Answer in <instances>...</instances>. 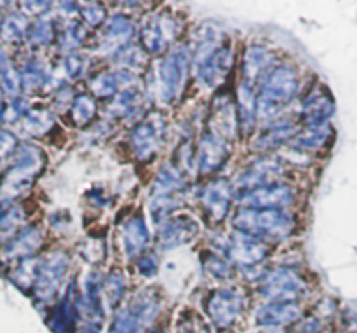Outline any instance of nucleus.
I'll use <instances>...</instances> for the list:
<instances>
[{
    "label": "nucleus",
    "mask_w": 357,
    "mask_h": 333,
    "mask_svg": "<svg viewBox=\"0 0 357 333\" xmlns=\"http://www.w3.org/2000/svg\"><path fill=\"white\" fill-rule=\"evenodd\" d=\"M96 112L98 107L94 98L89 94H79L70 107V117H72L73 124L84 128V126L93 122V119L96 117Z\"/></svg>",
    "instance_id": "f704fd0d"
},
{
    "label": "nucleus",
    "mask_w": 357,
    "mask_h": 333,
    "mask_svg": "<svg viewBox=\"0 0 357 333\" xmlns=\"http://www.w3.org/2000/svg\"><path fill=\"white\" fill-rule=\"evenodd\" d=\"M164 126L162 121L157 117H150L142 121L129 135L131 150L139 161H149L159 152L160 143H162Z\"/></svg>",
    "instance_id": "f8f14e48"
},
{
    "label": "nucleus",
    "mask_w": 357,
    "mask_h": 333,
    "mask_svg": "<svg viewBox=\"0 0 357 333\" xmlns=\"http://www.w3.org/2000/svg\"><path fill=\"white\" fill-rule=\"evenodd\" d=\"M302 309L298 304L268 302L257 311V323L264 328H282L300 320Z\"/></svg>",
    "instance_id": "aec40b11"
},
{
    "label": "nucleus",
    "mask_w": 357,
    "mask_h": 333,
    "mask_svg": "<svg viewBox=\"0 0 357 333\" xmlns=\"http://www.w3.org/2000/svg\"><path fill=\"white\" fill-rule=\"evenodd\" d=\"M185 187L183 170L173 164H167L157 173L153 180V195L178 194Z\"/></svg>",
    "instance_id": "bb28decb"
},
{
    "label": "nucleus",
    "mask_w": 357,
    "mask_h": 333,
    "mask_svg": "<svg viewBox=\"0 0 357 333\" xmlns=\"http://www.w3.org/2000/svg\"><path fill=\"white\" fill-rule=\"evenodd\" d=\"M17 149H20V145H17L16 136L6 129H0V164L9 159L10 156H14Z\"/></svg>",
    "instance_id": "a18cd8bd"
},
{
    "label": "nucleus",
    "mask_w": 357,
    "mask_h": 333,
    "mask_svg": "<svg viewBox=\"0 0 357 333\" xmlns=\"http://www.w3.org/2000/svg\"><path fill=\"white\" fill-rule=\"evenodd\" d=\"M282 175V164L275 159H261L251 164L234 182V187L239 194L257 191L267 185L278 184V178Z\"/></svg>",
    "instance_id": "4468645a"
},
{
    "label": "nucleus",
    "mask_w": 357,
    "mask_h": 333,
    "mask_svg": "<svg viewBox=\"0 0 357 333\" xmlns=\"http://www.w3.org/2000/svg\"><path fill=\"white\" fill-rule=\"evenodd\" d=\"M255 333H282V330L281 328H261V330H258Z\"/></svg>",
    "instance_id": "de8ad7c7"
},
{
    "label": "nucleus",
    "mask_w": 357,
    "mask_h": 333,
    "mask_svg": "<svg viewBox=\"0 0 357 333\" xmlns=\"http://www.w3.org/2000/svg\"><path fill=\"white\" fill-rule=\"evenodd\" d=\"M296 128L291 121H275L268 124L257 138L253 140L251 147L255 152H272L284 145L286 142H291L296 136Z\"/></svg>",
    "instance_id": "412c9836"
},
{
    "label": "nucleus",
    "mask_w": 357,
    "mask_h": 333,
    "mask_svg": "<svg viewBox=\"0 0 357 333\" xmlns=\"http://www.w3.org/2000/svg\"><path fill=\"white\" fill-rule=\"evenodd\" d=\"M295 333H316V332H312V330H298V332H295Z\"/></svg>",
    "instance_id": "8fccbe9b"
},
{
    "label": "nucleus",
    "mask_w": 357,
    "mask_h": 333,
    "mask_svg": "<svg viewBox=\"0 0 357 333\" xmlns=\"http://www.w3.org/2000/svg\"><path fill=\"white\" fill-rule=\"evenodd\" d=\"M328 138H330L328 126H312V128L296 133L295 138L291 140V145L293 149L300 150V152H314V150L323 149Z\"/></svg>",
    "instance_id": "c85d7f7f"
},
{
    "label": "nucleus",
    "mask_w": 357,
    "mask_h": 333,
    "mask_svg": "<svg viewBox=\"0 0 357 333\" xmlns=\"http://www.w3.org/2000/svg\"><path fill=\"white\" fill-rule=\"evenodd\" d=\"M26 222V212L21 205H10L0 213V244H7L13 241Z\"/></svg>",
    "instance_id": "a878e982"
},
{
    "label": "nucleus",
    "mask_w": 357,
    "mask_h": 333,
    "mask_svg": "<svg viewBox=\"0 0 357 333\" xmlns=\"http://www.w3.org/2000/svg\"><path fill=\"white\" fill-rule=\"evenodd\" d=\"M28 112H30V108H28L26 100H23V98H14V100L10 101L9 105H6L3 110L0 112V121L7 122V124H14V122L17 121H23L24 115H26Z\"/></svg>",
    "instance_id": "ea45409f"
},
{
    "label": "nucleus",
    "mask_w": 357,
    "mask_h": 333,
    "mask_svg": "<svg viewBox=\"0 0 357 333\" xmlns=\"http://www.w3.org/2000/svg\"><path fill=\"white\" fill-rule=\"evenodd\" d=\"M204 264L209 276L215 279H220V281H225V279H229L230 274H232V265H230V262H227L225 258H222V255L211 253Z\"/></svg>",
    "instance_id": "a19ab883"
},
{
    "label": "nucleus",
    "mask_w": 357,
    "mask_h": 333,
    "mask_svg": "<svg viewBox=\"0 0 357 333\" xmlns=\"http://www.w3.org/2000/svg\"><path fill=\"white\" fill-rule=\"evenodd\" d=\"M307 292V285L291 269L278 267L260 279V293L268 302L296 304Z\"/></svg>",
    "instance_id": "423d86ee"
},
{
    "label": "nucleus",
    "mask_w": 357,
    "mask_h": 333,
    "mask_svg": "<svg viewBox=\"0 0 357 333\" xmlns=\"http://www.w3.org/2000/svg\"><path fill=\"white\" fill-rule=\"evenodd\" d=\"M3 17H6V16H3V14L0 13V27H2V23H3Z\"/></svg>",
    "instance_id": "3c124183"
},
{
    "label": "nucleus",
    "mask_w": 357,
    "mask_h": 333,
    "mask_svg": "<svg viewBox=\"0 0 357 333\" xmlns=\"http://www.w3.org/2000/svg\"><path fill=\"white\" fill-rule=\"evenodd\" d=\"M176 34V21L167 14H150L139 28L142 45L149 54H164L169 51Z\"/></svg>",
    "instance_id": "6e6552de"
},
{
    "label": "nucleus",
    "mask_w": 357,
    "mask_h": 333,
    "mask_svg": "<svg viewBox=\"0 0 357 333\" xmlns=\"http://www.w3.org/2000/svg\"><path fill=\"white\" fill-rule=\"evenodd\" d=\"M272 54L261 45H250L244 52L243 77L244 82L253 86L258 80H264L271 72Z\"/></svg>",
    "instance_id": "4be33fe9"
},
{
    "label": "nucleus",
    "mask_w": 357,
    "mask_h": 333,
    "mask_svg": "<svg viewBox=\"0 0 357 333\" xmlns=\"http://www.w3.org/2000/svg\"><path fill=\"white\" fill-rule=\"evenodd\" d=\"M30 21L24 14L21 13H10L3 17V23L0 27V38L9 44H17L28 38V31H30Z\"/></svg>",
    "instance_id": "7c9ffc66"
},
{
    "label": "nucleus",
    "mask_w": 357,
    "mask_h": 333,
    "mask_svg": "<svg viewBox=\"0 0 357 333\" xmlns=\"http://www.w3.org/2000/svg\"><path fill=\"white\" fill-rule=\"evenodd\" d=\"M56 38V28L49 20H37L30 27L28 31V40L35 47H45Z\"/></svg>",
    "instance_id": "e433bc0d"
},
{
    "label": "nucleus",
    "mask_w": 357,
    "mask_h": 333,
    "mask_svg": "<svg viewBox=\"0 0 357 333\" xmlns=\"http://www.w3.org/2000/svg\"><path fill=\"white\" fill-rule=\"evenodd\" d=\"M42 243H44V230L38 225H28L3 246V258L9 262L31 258L40 250Z\"/></svg>",
    "instance_id": "f3484780"
},
{
    "label": "nucleus",
    "mask_w": 357,
    "mask_h": 333,
    "mask_svg": "<svg viewBox=\"0 0 357 333\" xmlns=\"http://www.w3.org/2000/svg\"><path fill=\"white\" fill-rule=\"evenodd\" d=\"M45 156L38 147L20 145L14 161L0 180V205L10 206L14 199L30 191L37 175L44 170Z\"/></svg>",
    "instance_id": "20e7f679"
},
{
    "label": "nucleus",
    "mask_w": 357,
    "mask_h": 333,
    "mask_svg": "<svg viewBox=\"0 0 357 333\" xmlns=\"http://www.w3.org/2000/svg\"><path fill=\"white\" fill-rule=\"evenodd\" d=\"M241 208L251 209H286L295 202V191L286 184H272L257 191L239 194Z\"/></svg>",
    "instance_id": "9b49d317"
},
{
    "label": "nucleus",
    "mask_w": 357,
    "mask_h": 333,
    "mask_svg": "<svg viewBox=\"0 0 357 333\" xmlns=\"http://www.w3.org/2000/svg\"><path fill=\"white\" fill-rule=\"evenodd\" d=\"M236 187L229 180H211L201 192V202L206 215L213 222H223L227 213L230 212L234 198H236Z\"/></svg>",
    "instance_id": "ddd939ff"
},
{
    "label": "nucleus",
    "mask_w": 357,
    "mask_h": 333,
    "mask_svg": "<svg viewBox=\"0 0 357 333\" xmlns=\"http://www.w3.org/2000/svg\"><path fill=\"white\" fill-rule=\"evenodd\" d=\"M190 65L192 52L187 45L171 47L150 72V93L162 103H173L181 94Z\"/></svg>",
    "instance_id": "f257e3e1"
},
{
    "label": "nucleus",
    "mask_w": 357,
    "mask_h": 333,
    "mask_svg": "<svg viewBox=\"0 0 357 333\" xmlns=\"http://www.w3.org/2000/svg\"><path fill=\"white\" fill-rule=\"evenodd\" d=\"M3 107H6V105H3V91L2 87H0V112L3 110Z\"/></svg>",
    "instance_id": "09e8293b"
},
{
    "label": "nucleus",
    "mask_w": 357,
    "mask_h": 333,
    "mask_svg": "<svg viewBox=\"0 0 357 333\" xmlns=\"http://www.w3.org/2000/svg\"><path fill=\"white\" fill-rule=\"evenodd\" d=\"M68 257L65 251H54L49 257L42 258L40 272L35 283L33 293L38 300H51L58 293L66 271H68Z\"/></svg>",
    "instance_id": "9d476101"
},
{
    "label": "nucleus",
    "mask_w": 357,
    "mask_h": 333,
    "mask_svg": "<svg viewBox=\"0 0 357 333\" xmlns=\"http://www.w3.org/2000/svg\"><path fill=\"white\" fill-rule=\"evenodd\" d=\"M105 292H107L108 300L112 302V306H115V302L121 300V297L126 292V278L121 271H114L110 274V278L105 283Z\"/></svg>",
    "instance_id": "37998d69"
},
{
    "label": "nucleus",
    "mask_w": 357,
    "mask_h": 333,
    "mask_svg": "<svg viewBox=\"0 0 357 333\" xmlns=\"http://www.w3.org/2000/svg\"><path fill=\"white\" fill-rule=\"evenodd\" d=\"M86 56L79 54V52H72L66 54L63 59V73L66 79H79L84 72H86Z\"/></svg>",
    "instance_id": "79ce46f5"
},
{
    "label": "nucleus",
    "mask_w": 357,
    "mask_h": 333,
    "mask_svg": "<svg viewBox=\"0 0 357 333\" xmlns=\"http://www.w3.org/2000/svg\"><path fill=\"white\" fill-rule=\"evenodd\" d=\"M159 297L149 290L126 304L110 325L108 333H143L159 314Z\"/></svg>",
    "instance_id": "39448f33"
},
{
    "label": "nucleus",
    "mask_w": 357,
    "mask_h": 333,
    "mask_svg": "<svg viewBox=\"0 0 357 333\" xmlns=\"http://www.w3.org/2000/svg\"><path fill=\"white\" fill-rule=\"evenodd\" d=\"M237 232L264 241L288 239L295 230V216L286 209L239 208L232 219Z\"/></svg>",
    "instance_id": "7ed1b4c3"
},
{
    "label": "nucleus",
    "mask_w": 357,
    "mask_h": 333,
    "mask_svg": "<svg viewBox=\"0 0 357 333\" xmlns=\"http://www.w3.org/2000/svg\"><path fill=\"white\" fill-rule=\"evenodd\" d=\"M80 17H82L84 24H87V27H100L107 20V10L100 3H86L80 9Z\"/></svg>",
    "instance_id": "c03bdc74"
},
{
    "label": "nucleus",
    "mask_w": 357,
    "mask_h": 333,
    "mask_svg": "<svg viewBox=\"0 0 357 333\" xmlns=\"http://www.w3.org/2000/svg\"><path fill=\"white\" fill-rule=\"evenodd\" d=\"M199 234V225L190 216H176L169 219L160 225L159 246L162 250H174L188 244Z\"/></svg>",
    "instance_id": "dca6fc26"
},
{
    "label": "nucleus",
    "mask_w": 357,
    "mask_h": 333,
    "mask_svg": "<svg viewBox=\"0 0 357 333\" xmlns=\"http://www.w3.org/2000/svg\"><path fill=\"white\" fill-rule=\"evenodd\" d=\"M132 34H135V24L131 20L124 16H114L105 24L103 35H101L100 49L105 52H121L126 45H129Z\"/></svg>",
    "instance_id": "6ab92c4d"
},
{
    "label": "nucleus",
    "mask_w": 357,
    "mask_h": 333,
    "mask_svg": "<svg viewBox=\"0 0 357 333\" xmlns=\"http://www.w3.org/2000/svg\"><path fill=\"white\" fill-rule=\"evenodd\" d=\"M86 35L87 30L86 24H84L82 21H70V23H66V27L63 28L61 34L56 37V40H58L59 49H61L65 54H72V52H75V49H79L80 45H82V42L86 40Z\"/></svg>",
    "instance_id": "72a5a7b5"
},
{
    "label": "nucleus",
    "mask_w": 357,
    "mask_h": 333,
    "mask_svg": "<svg viewBox=\"0 0 357 333\" xmlns=\"http://www.w3.org/2000/svg\"><path fill=\"white\" fill-rule=\"evenodd\" d=\"M244 304L246 299L239 290L220 288L215 290L206 300V313L220 330H227L241 318Z\"/></svg>",
    "instance_id": "0eeeda50"
},
{
    "label": "nucleus",
    "mask_w": 357,
    "mask_h": 333,
    "mask_svg": "<svg viewBox=\"0 0 357 333\" xmlns=\"http://www.w3.org/2000/svg\"><path fill=\"white\" fill-rule=\"evenodd\" d=\"M139 103H142V93L136 87L124 89L112 98V103L108 105L107 114L114 119H126L136 114Z\"/></svg>",
    "instance_id": "cd10ccee"
},
{
    "label": "nucleus",
    "mask_w": 357,
    "mask_h": 333,
    "mask_svg": "<svg viewBox=\"0 0 357 333\" xmlns=\"http://www.w3.org/2000/svg\"><path fill=\"white\" fill-rule=\"evenodd\" d=\"M21 84H23V91L26 94H35L47 84L49 75L45 70L44 63L38 59H30L24 63L21 68Z\"/></svg>",
    "instance_id": "2f4dec72"
},
{
    "label": "nucleus",
    "mask_w": 357,
    "mask_h": 333,
    "mask_svg": "<svg viewBox=\"0 0 357 333\" xmlns=\"http://www.w3.org/2000/svg\"><path fill=\"white\" fill-rule=\"evenodd\" d=\"M209 128L211 133L223 142H232L237 138L239 124V112H237L236 100L229 96H222L215 101L209 117Z\"/></svg>",
    "instance_id": "2eb2a0df"
},
{
    "label": "nucleus",
    "mask_w": 357,
    "mask_h": 333,
    "mask_svg": "<svg viewBox=\"0 0 357 333\" xmlns=\"http://www.w3.org/2000/svg\"><path fill=\"white\" fill-rule=\"evenodd\" d=\"M0 87H2L3 94L14 98H20V93L23 91V84H21V73L14 66H6L0 72Z\"/></svg>",
    "instance_id": "58836bf2"
},
{
    "label": "nucleus",
    "mask_w": 357,
    "mask_h": 333,
    "mask_svg": "<svg viewBox=\"0 0 357 333\" xmlns=\"http://www.w3.org/2000/svg\"><path fill=\"white\" fill-rule=\"evenodd\" d=\"M178 333H211V330L204 321L199 320V316H194L190 320H185L181 327H178Z\"/></svg>",
    "instance_id": "49530a36"
},
{
    "label": "nucleus",
    "mask_w": 357,
    "mask_h": 333,
    "mask_svg": "<svg viewBox=\"0 0 357 333\" xmlns=\"http://www.w3.org/2000/svg\"><path fill=\"white\" fill-rule=\"evenodd\" d=\"M229 159V147L227 142L215 136L213 133L204 135L199 142L197 147V166L202 175L215 173L216 170L225 164Z\"/></svg>",
    "instance_id": "a211bd4d"
},
{
    "label": "nucleus",
    "mask_w": 357,
    "mask_h": 333,
    "mask_svg": "<svg viewBox=\"0 0 357 333\" xmlns=\"http://www.w3.org/2000/svg\"><path fill=\"white\" fill-rule=\"evenodd\" d=\"M300 87L298 75L289 65L275 66L261 80L260 96L257 101V115L267 124L278 121L286 105L296 96Z\"/></svg>",
    "instance_id": "f03ea898"
},
{
    "label": "nucleus",
    "mask_w": 357,
    "mask_h": 333,
    "mask_svg": "<svg viewBox=\"0 0 357 333\" xmlns=\"http://www.w3.org/2000/svg\"><path fill=\"white\" fill-rule=\"evenodd\" d=\"M23 129L26 135L33 138L45 136L52 128H54V115L47 108H30L24 119L21 121Z\"/></svg>",
    "instance_id": "c756f323"
},
{
    "label": "nucleus",
    "mask_w": 357,
    "mask_h": 333,
    "mask_svg": "<svg viewBox=\"0 0 357 333\" xmlns=\"http://www.w3.org/2000/svg\"><path fill=\"white\" fill-rule=\"evenodd\" d=\"M181 199L180 195L169 194V195H155L153 201L150 202V216L155 223H164L166 220L171 219V213L174 209L180 208Z\"/></svg>",
    "instance_id": "c9c22d12"
},
{
    "label": "nucleus",
    "mask_w": 357,
    "mask_h": 333,
    "mask_svg": "<svg viewBox=\"0 0 357 333\" xmlns=\"http://www.w3.org/2000/svg\"><path fill=\"white\" fill-rule=\"evenodd\" d=\"M117 59L121 68L129 70V68H142L146 65V51L138 45H126L121 52H117Z\"/></svg>",
    "instance_id": "4c0bfd02"
},
{
    "label": "nucleus",
    "mask_w": 357,
    "mask_h": 333,
    "mask_svg": "<svg viewBox=\"0 0 357 333\" xmlns=\"http://www.w3.org/2000/svg\"><path fill=\"white\" fill-rule=\"evenodd\" d=\"M257 101H258V96H255L253 86L243 80V82L237 86L236 105H237V112H239L241 129H243L246 135L248 133H251V129H253L255 126V121L258 119Z\"/></svg>",
    "instance_id": "393cba45"
},
{
    "label": "nucleus",
    "mask_w": 357,
    "mask_h": 333,
    "mask_svg": "<svg viewBox=\"0 0 357 333\" xmlns=\"http://www.w3.org/2000/svg\"><path fill=\"white\" fill-rule=\"evenodd\" d=\"M122 243L128 257H136L145 251L150 243V234L142 216H135L126 222V225L122 227Z\"/></svg>",
    "instance_id": "5701e85b"
},
{
    "label": "nucleus",
    "mask_w": 357,
    "mask_h": 333,
    "mask_svg": "<svg viewBox=\"0 0 357 333\" xmlns=\"http://www.w3.org/2000/svg\"><path fill=\"white\" fill-rule=\"evenodd\" d=\"M225 253L229 255L230 262L239 265L241 271L246 272L258 267V264L267 258L268 246L257 237L236 232L225 243Z\"/></svg>",
    "instance_id": "1a4fd4ad"
},
{
    "label": "nucleus",
    "mask_w": 357,
    "mask_h": 333,
    "mask_svg": "<svg viewBox=\"0 0 357 333\" xmlns=\"http://www.w3.org/2000/svg\"><path fill=\"white\" fill-rule=\"evenodd\" d=\"M333 101L326 94H312L302 105V121L309 128L312 126H328V119L333 115Z\"/></svg>",
    "instance_id": "b1692460"
},
{
    "label": "nucleus",
    "mask_w": 357,
    "mask_h": 333,
    "mask_svg": "<svg viewBox=\"0 0 357 333\" xmlns=\"http://www.w3.org/2000/svg\"><path fill=\"white\" fill-rule=\"evenodd\" d=\"M40 265H42V258H24L21 260L20 264L16 265L13 272H10V281L21 290H33L35 283H37L38 272H40Z\"/></svg>",
    "instance_id": "473e14b6"
}]
</instances>
